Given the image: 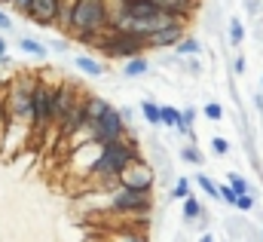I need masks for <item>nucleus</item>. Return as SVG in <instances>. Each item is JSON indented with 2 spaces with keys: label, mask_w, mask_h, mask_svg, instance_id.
<instances>
[{
  "label": "nucleus",
  "mask_w": 263,
  "mask_h": 242,
  "mask_svg": "<svg viewBox=\"0 0 263 242\" xmlns=\"http://www.w3.org/2000/svg\"><path fill=\"white\" fill-rule=\"evenodd\" d=\"M107 22H110L107 0H77L70 19V37L80 43H98V37L107 31Z\"/></svg>",
  "instance_id": "1"
},
{
  "label": "nucleus",
  "mask_w": 263,
  "mask_h": 242,
  "mask_svg": "<svg viewBox=\"0 0 263 242\" xmlns=\"http://www.w3.org/2000/svg\"><path fill=\"white\" fill-rule=\"evenodd\" d=\"M95 49L107 59H120V61H129L144 56L147 49V40L138 37V34H129V31H104L95 43Z\"/></svg>",
  "instance_id": "2"
},
{
  "label": "nucleus",
  "mask_w": 263,
  "mask_h": 242,
  "mask_svg": "<svg viewBox=\"0 0 263 242\" xmlns=\"http://www.w3.org/2000/svg\"><path fill=\"white\" fill-rule=\"evenodd\" d=\"M107 209L110 212H120V215H150L153 212V190H129V187H120L107 196Z\"/></svg>",
  "instance_id": "3"
},
{
  "label": "nucleus",
  "mask_w": 263,
  "mask_h": 242,
  "mask_svg": "<svg viewBox=\"0 0 263 242\" xmlns=\"http://www.w3.org/2000/svg\"><path fill=\"white\" fill-rule=\"evenodd\" d=\"M52 101H55V86L46 77H37V83H34V135H43L52 126Z\"/></svg>",
  "instance_id": "4"
},
{
  "label": "nucleus",
  "mask_w": 263,
  "mask_h": 242,
  "mask_svg": "<svg viewBox=\"0 0 263 242\" xmlns=\"http://www.w3.org/2000/svg\"><path fill=\"white\" fill-rule=\"evenodd\" d=\"M132 129L126 126V120L120 117V108H110L98 123L89 126V141L92 144H110V141H123Z\"/></svg>",
  "instance_id": "5"
},
{
  "label": "nucleus",
  "mask_w": 263,
  "mask_h": 242,
  "mask_svg": "<svg viewBox=\"0 0 263 242\" xmlns=\"http://www.w3.org/2000/svg\"><path fill=\"white\" fill-rule=\"evenodd\" d=\"M80 95H83V92H77L73 83H55V101H52V132H55V135L62 132V126L67 123L73 105L80 101Z\"/></svg>",
  "instance_id": "6"
},
{
  "label": "nucleus",
  "mask_w": 263,
  "mask_h": 242,
  "mask_svg": "<svg viewBox=\"0 0 263 242\" xmlns=\"http://www.w3.org/2000/svg\"><path fill=\"white\" fill-rule=\"evenodd\" d=\"M153 184H156V169L147 160H135L120 175V187H129V190H153Z\"/></svg>",
  "instance_id": "7"
},
{
  "label": "nucleus",
  "mask_w": 263,
  "mask_h": 242,
  "mask_svg": "<svg viewBox=\"0 0 263 242\" xmlns=\"http://www.w3.org/2000/svg\"><path fill=\"white\" fill-rule=\"evenodd\" d=\"M184 37H187V25H168V28H159L147 37V49H156V53L175 49Z\"/></svg>",
  "instance_id": "8"
},
{
  "label": "nucleus",
  "mask_w": 263,
  "mask_h": 242,
  "mask_svg": "<svg viewBox=\"0 0 263 242\" xmlns=\"http://www.w3.org/2000/svg\"><path fill=\"white\" fill-rule=\"evenodd\" d=\"M59 6H62V0H34L25 19L34 22L37 28H49L59 22Z\"/></svg>",
  "instance_id": "9"
},
{
  "label": "nucleus",
  "mask_w": 263,
  "mask_h": 242,
  "mask_svg": "<svg viewBox=\"0 0 263 242\" xmlns=\"http://www.w3.org/2000/svg\"><path fill=\"white\" fill-rule=\"evenodd\" d=\"M110 108H114V105H110L104 95H86V114H89V126H92V123H98L104 114H107V111H110Z\"/></svg>",
  "instance_id": "10"
},
{
  "label": "nucleus",
  "mask_w": 263,
  "mask_h": 242,
  "mask_svg": "<svg viewBox=\"0 0 263 242\" xmlns=\"http://www.w3.org/2000/svg\"><path fill=\"white\" fill-rule=\"evenodd\" d=\"M126 80H138V77H147L150 74V61L144 59V56H138V59H129L123 61V71H120Z\"/></svg>",
  "instance_id": "11"
},
{
  "label": "nucleus",
  "mask_w": 263,
  "mask_h": 242,
  "mask_svg": "<svg viewBox=\"0 0 263 242\" xmlns=\"http://www.w3.org/2000/svg\"><path fill=\"white\" fill-rule=\"evenodd\" d=\"M141 117H144V123L147 126H162V105H156L153 98H144L141 101Z\"/></svg>",
  "instance_id": "12"
},
{
  "label": "nucleus",
  "mask_w": 263,
  "mask_h": 242,
  "mask_svg": "<svg viewBox=\"0 0 263 242\" xmlns=\"http://www.w3.org/2000/svg\"><path fill=\"white\" fill-rule=\"evenodd\" d=\"M175 56H178V59H199V56H202V43H199L196 37L187 34V37L175 46Z\"/></svg>",
  "instance_id": "13"
},
{
  "label": "nucleus",
  "mask_w": 263,
  "mask_h": 242,
  "mask_svg": "<svg viewBox=\"0 0 263 242\" xmlns=\"http://www.w3.org/2000/svg\"><path fill=\"white\" fill-rule=\"evenodd\" d=\"M73 67L83 71L86 77H101V74H104V64L98 59H92V56H77V59H73Z\"/></svg>",
  "instance_id": "14"
},
{
  "label": "nucleus",
  "mask_w": 263,
  "mask_h": 242,
  "mask_svg": "<svg viewBox=\"0 0 263 242\" xmlns=\"http://www.w3.org/2000/svg\"><path fill=\"white\" fill-rule=\"evenodd\" d=\"M18 46H22V53H28L34 59H46L49 56V46L40 43V40H34V37H18Z\"/></svg>",
  "instance_id": "15"
},
{
  "label": "nucleus",
  "mask_w": 263,
  "mask_h": 242,
  "mask_svg": "<svg viewBox=\"0 0 263 242\" xmlns=\"http://www.w3.org/2000/svg\"><path fill=\"white\" fill-rule=\"evenodd\" d=\"M107 242H147V233H141L135 227H123V230H114Z\"/></svg>",
  "instance_id": "16"
},
{
  "label": "nucleus",
  "mask_w": 263,
  "mask_h": 242,
  "mask_svg": "<svg viewBox=\"0 0 263 242\" xmlns=\"http://www.w3.org/2000/svg\"><path fill=\"white\" fill-rule=\"evenodd\" d=\"M202 212H205V209H202V202H199L196 196L184 199V221H187V224H196L199 218H202Z\"/></svg>",
  "instance_id": "17"
},
{
  "label": "nucleus",
  "mask_w": 263,
  "mask_h": 242,
  "mask_svg": "<svg viewBox=\"0 0 263 242\" xmlns=\"http://www.w3.org/2000/svg\"><path fill=\"white\" fill-rule=\"evenodd\" d=\"M181 160L190 163V166H205V157H202V150H199L196 144H184L181 147Z\"/></svg>",
  "instance_id": "18"
},
{
  "label": "nucleus",
  "mask_w": 263,
  "mask_h": 242,
  "mask_svg": "<svg viewBox=\"0 0 263 242\" xmlns=\"http://www.w3.org/2000/svg\"><path fill=\"white\" fill-rule=\"evenodd\" d=\"M172 199H178V202H184V199H190L193 196V190H190V178H178L175 187H172V193H168Z\"/></svg>",
  "instance_id": "19"
},
{
  "label": "nucleus",
  "mask_w": 263,
  "mask_h": 242,
  "mask_svg": "<svg viewBox=\"0 0 263 242\" xmlns=\"http://www.w3.org/2000/svg\"><path fill=\"white\" fill-rule=\"evenodd\" d=\"M230 43L233 46H242L245 43V25L239 19H230Z\"/></svg>",
  "instance_id": "20"
},
{
  "label": "nucleus",
  "mask_w": 263,
  "mask_h": 242,
  "mask_svg": "<svg viewBox=\"0 0 263 242\" xmlns=\"http://www.w3.org/2000/svg\"><path fill=\"white\" fill-rule=\"evenodd\" d=\"M227 184H230V187H233V190H236L239 196H242V193H254V190H251V184L245 181V178H242L239 172H230V175H227Z\"/></svg>",
  "instance_id": "21"
},
{
  "label": "nucleus",
  "mask_w": 263,
  "mask_h": 242,
  "mask_svg": "<svg viewBox=\"0 0 263 242\" xmlns=\"http://www.w3.org/2000/svg\"><path fill=\"white\" fill-rule=\"evenodd\" d=\"M254 205H257V193H242V196L236 199V212H242V215L254 212Z\"/></svg>",
  "instance_id": "22"
},
{
  "label": "nucleus",
  "mask_w": 263,
  "mask_h": 242,
  "mask_svg": "<svg viewBox=\"0 0 263 242\" xmlns=\"http://www.w3.org/2000/svg\"><path fill=\"white\" fill-rule=\"evenodd\" d=\"M178 123H181V111H178V108H172V105H162V126L178 129Z\"/></svg>",
  "instance_id": "23"
},
{
  "label": "nucleus",
  "mask_w": 263,
  "mask_h": 242,
  "mask_svg": "<svg viewBox=\"0 0 263 242\" xmlns=\"http://www.w3.org/2000/svg\"><path fill=\"white\" fill-rule=\"evenodd\" d=\"M196 184L205 190V196H211V199H220V193H217V184L211 181L205 172H199V175H196Z\"/></svg>",
  "instance_id": "24"
},
{
  "label": "nucleus",
  "mask_w": 263,
  "mask_h": 242,
  "mask_svg": "<svg viewBox=\"0 0 263 242\" xmlns=\"http://www.w3.org/2000/svg\"><path fill=\"white\" fill-rule=\"evenodd\" d=\"M217 193H220V202H227L230 209H236V199H239V193H236L230 184H217Z\"/></svg>",
  "instance_id": "25"
},
{
  "label": "nucleus",
  "mask_w": 263,
  "mask_h": 242,
  "mask_svg": "<svg viewBox=\"0 0 263 242\" xmlns=\"http://www.w3.org/2000/svg\"><path fill=\"white\" fill-rule=\"evenodd\" d=\"M202 114H205V120H211V123H220V120H223V108H220L217 101H208V105L202 108Z\"/></svg>",
  "instance_id": "26"
},
{
  "label": "nucleus",
  "mask_w": 263,
  "mask_h": 242,
  "mask_svg": "<svg viewBox=\"0 0 263 242\" xmlns=\"http://www.w3.org/2000/svg\"><path fill=\"white\" fill-rule=\"evenodd\" d=\"M211 153H214V157H227V153H230V141L220 138V135H214V138H211Z\"/></svg>",
  "instance_id": "27"
},
{
  "label": "nucleus",
  "mask_w": 263,
  "mask_h": 242,
  "mask_svg": "<svg viewBox=\"0 0 263 242\" xmlns=\"http://www.w3.org/2000/svg\"><path fill=\"white\" fill-rule=\"evenodd\" d=\"M31 3H34V0H12V3H9V9H12V12H18V15H28Z\"/></svg>",
  "instance_id": "28"
},
{
  "label": "nucleus",
  "mask_w": 263,
  "mask_h": 242,
  "mask_svg": "<svg viewBox=\"0 0 263 242\" xmlns=\"http://www.w3.org/2000/svg\"><path fill=\"white\" fill-rule=\"evenodd\" d=\"M120 117H123V120H126V126H135V108H129V105H123V108H120Z\"/></svg>",
  "instance_id": "29"
},
{
  "label": "nucleus",
  "mask_w": 263,
  "mask_h": 242,
  "mask_svg": "<svg viewBox=\"0 0 263 242\" xmlns=\"http://www.w3.org/2000/svg\"><path fill=\"white\" fill-rule=\"evenodd\" d=\"M245 67H248L245 56H236V59H233V74H236V77H242V74H245Z\"/></svg>",
  "instance_id": "30"
},
{
  "label": "nucleus",
  "mask_w": 263,
  "mask_h": 242,
  "mask_svg": "<svg viewBox=\"0 0 263 242\" xmlns=\"http://www.w3.org/2000/svg\"><path fill=\"white\" fill-rule=\"evenodd\" d=\"M9 31H12V22H9V15L0 9V34H9Z\"/></svg>",
  "instance_id": "31"
},
{
  "label": "nucleus",
  "mask_w": 263,
  "mask_h": 242,
  "mask_svg": "<svg viewBox=\"0 0 263 242\" xmlns=\"http://www.w3.org/2000/svg\"><path fill=\"white\" fill-rule=\"evenodd\" d=\"M245 9H248L251 15H257V12L263 9V0H245Z\"/></svg>",
  "instance_id": "32"
},
{
  "label": "nucleus",
  "mask_w": 263,
  "mask_h": 242,
  "mask_svg": "<svg viewBox=\"0 0 263 242\" xmlns=\"http://www.w3.org/2000/svg\"><path fill=\"white\" fill-rule=\"evenodd\" d=\"M49 49H55V53H67V49H70V43H67V40H52V43H49Z\"/></svg>",
  "instance_id": "33"
},
{
  "label": "nucleus",
  "mask_w": 263,
  "mask_h": 242,
  "mask_svg": "<svg viewBox=\"0 0 263 242\" xmlns=\"http://www.w3.org/2000/svg\"><path fill=\"white\" fill-rule=\"evenodd\" d=\"M184 64H187V71H190V74H199V71H202L199 59H184Z\"/></svg>",
  "instance_id": "34"
},
{
  "label": "nucleus",
  "mask_w": 263,
  "mask_h": 242,
  "mask_svg": "<svg viewBox=\"0 0 263 242\" xmlns=\"http://www.w3.org/2000/svg\"><path fill=\"white\" fill-rule=\"evenodd\" d=\"M3 126H6V105L0 101V129H3Z\"/></svg>",
  "instance_id": "35"
},
{
  "label": "nucleus",
  "mask_w": 263,
  "mask_h": 242,
  "mask_svg": "<svg viewBox=\"0 0 263 242\" xmlns=\"http://www.w3.org/2000/svg\"><path fill=\"white\" fill-rule=\"evenodd\" d=\"M199 242H217V239H214L211 233H202V236H199Z\"/></svg>",
  "instance_id": "36"
},
{
  "label": "nucleus",
  "mask_w": 263,
  "mask_h": 242,
  "mask_svg": "<svg viewBox=\"0 0 263 242\" xmlns=\"http://www.w3.org/2000/svg\"><path fill=\"white\" fill-rule=\"evenodd\" d=\"M0 56H6V37L0 34Z\"/></svg>",
  "instance_id": "37"
},
{
  "label": "nucleus",
  "mask_w": 263,
  "mask_h": 242,
  "mask_svg": "<svg viewBox=\"0 0 263 242\" xmlns=\"http://www.w3.org/2000/svg\"><path fill=\"white\" fill-rule=\"evenodd\" d=\"M9 3H12V0H0V6H9Z\"/></svg>",
  "instance_id": "38"
},
{
  "label": "nucleus",
  "mask_w": 263,
  "mask_h": 242,
  "mask_svg": "<svg viewBox=\"0 0 263 242\" xmlns=\"http://www.w3.org/2000/svg\"><path fill=\"white\" fill-rule=\"evenodd\" d=\"M0 89H3V77H0Z\"/></svg>",
  "instance_id": "39"
},
{
  "label": "nucleus",
  "mask_w": 263,
  "mask_h": 242,
  "mask_svg": "<svg viewBox=\"0 0 263 242\" xmlns=\"http://www.w3.org/2000/svg\"><path fill=\"white\" fill-rule=\"evenodd\" d=\"M260 242H263V230H260Z\"/></svg>",
  "instance_id": "40"
},
{
  "label": "nucleus",
  "mask_w": 263,
  "mask_h": 242,
  "mask_svg": "<svg viewBox=\"0 0 263 242\" xmlns=\"http://www.w3.org/2000/svg\"><path fill=\"white\" fill-rule=\"evenodd\" d=\"M260 86H263V77H260Z\"/></svg>",
  "instance_id": "41"
}]
</instances>
